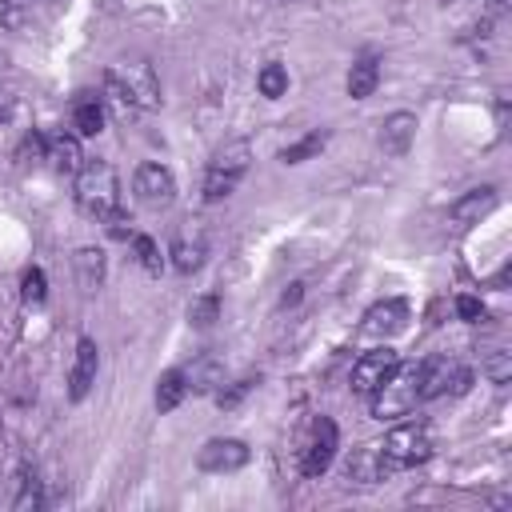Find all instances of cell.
<instances>
[{
    "label": "cell",
    "mask_w": 512,
    "mask_h": 512,
    "mask_svg": "<svg viewBox=\"0 0 512 512\" xmlns=\"http://www.w3.org/2000/svg\"><path fill=\"white\" fill-rule=\"evenodd\" d=\"M424 372H428V360H408V364L396 360V368L372 392V416L376 420H400V416H408L424 400Z\"/></svg>",
    "instance_id": "obj_1"
},
{
    "label": "cell",
    "mask_w": 512,
    "mask_h": 512,
    "mask_svg": "<svg viewBox=\"0 0 512 512\" xmlns=\"http://www.w3.org/2000/svg\"><path fill=\"white\" fill-rule=\"evenodd\" d=\"M104 92L120 104V108H140V112H152L160 108V80L152 72V64L144 60H132V64H112L104 72Z\"/></svg>",
    "instance_id": "obj_2"
},
{
    "label": "cell",
    "mask_w": 512,
    "mask_h": 512,
    "mask_svg": "<svg viewBox=\"0 0 512 512\" xmlns=\"http://www.w3.org/2000/svg\"><path fill=\"white\" fill-rule=\"evenodd\" d=\"M76 208L92 220H108L120 208V176L108 160H84V168L76 172Z\"/></svg>",
    "instance_id": "obj_3"
},
{
    "label": "cell",
    "mask_w": 512,
    "mask_h": 512,
    "mask_svg": "<svg viewBox=\"0 0 512 512\" xmlns=\"http://www.w3.org/2000/svg\"><path fill=\"white\" fill-rule=\"evenodd\" d=\"M248 164H252V144L248 140H224L212 152L208 168H204V200L208 204H220L224 196H232L236 184L244 180Z\"/></svg>",
    "instance_id": "obj_4"
},
{
    "label": "cell",
    "mask_w": 512,
    "mask_h": 512,
    "mask_svg": "<svg viewBox=\"0 0 512 512\" xmlns=\"http://www.w3.org/2000/svg\"><path fill=\"white\" fill-rule=\"evenodd\" d=\"M376 448H380L384 472H404V468H416L432 456V432H428V424L408 420V424H396Z\"/></svg>",
    "instance_id": "obj_5"
},
{
    "label": "cell",
    "mask_w": 512,
    "mask_h": 512,
    "mask_svg": "<svg viewBox=\"0 0 512 512\" xmlns=\"http://www.w3.org/2000/svg\"><path fill=\"white\" fill-rule=\"evenodd\" d=\"M132 192H136V204L148 208V212H164L172 208L176 200V176L164 168V164H140L136 176H132Z\"/></svg>",
    "instance_id": "obj_6"
},
{
    "label": "cell",
    "mask_w": 512,
    "mask_h": 512,
    "mask_svg": "<svg viewBox=\"0 0 512 512\" xmlns=\"http://www.w3.org/2000/svg\"><path fill=\"white\" fill-rule=\"evenodd\" d=\"M396 360H400V356H396L388 344H380V348L364 352V356L352 364V376H348L352 392H356V396H372V392L384 384V376L396 368Z\"/></svg>",
    "instance_id": "obj_7"
},
{
    "label": "cell",
    "mask_w": 512,
    "mask_h": 512,
    "mask_svg": "<svg viewBox=\"0 0 512 512\" xmlns=\"http://www.w3.org/2000/svg\"><path fill=\"white\" fill-rule=\"evenodd\" d=\"M336 448H340V432H336V424H332L328 416H316V424H312V440H308L304 460H300V472H304V476H320V472H328Z\"/></svg>",
    "instance_id": "obj_8"
},
{
    "label": "cell",
    "mask_w": 512,
    "mask_h": 512,
    "mask_svg": "<svg viewBox=\"0 0 512 512\" xmlns=\"http://www.w3.org/2000/svg\"><path fill=\"white\" fill-rule=\"evenodd\" d=\"M248 444L244 440H236V436H212L200 452H196V464L204 468V472H236V468H244L248 464Z\"/></svg>",
    "instance_id": "obj_9"
},
{
    "label": "cell",
    "mask_w": 512,
    "mask_h": 512,
    "mask_svg": "<svg viewBox=\"0 0 512 512\" xmlns=\"http://www.w3.org/2000/svg\"><path fill=\"white\" fill-rule=\"evenodd\" d=\"M96 368H100V348L92 336H80L76 340V360H72V372H68V396L72 400H84L96 384Z\"/></svg>",
    "instance_id": "obj_10"
},
{
    "label": "cell",
    "mask_w": 512,
    "mask_h": 512,
    "mask_svg": "<svg viewBox=\"0 0 512 512\" xmlns=\"http://www.w3.org/2000/svg\"><path fill=\"white\" fill-rule=\"evenodd\" d=\"M416 116L412 112H392V116H384L380 120V132H376V144H380V152L384 156H404L408 148H412V140H416Z\"/></svg>",
    "instance_id": "obj_11"
},
{
    "label": "cell",
    "mask_w": 512,
    "mask_h": 512,
    "mask_svg": "<svg viewBox=\"0 0 512 512\" xmlns=\"http://www.w3.org/2000/svg\"><path fill=\"white\" fill-rule=\"evenodd\" d=\"M168 256H172V268L176 272H196L200 264H204V256H208V236H204V228H180L176 236H172V248H168Z\"/></svg>",
    "instance_id": "obj_12"
},
{
    "label": "cell",
    "mask_w": 512,
    "mask_h": 512,
    "mask_svg": "<svg viewBox=\"0 0 512 512\" xmlns=\"http://www.w3.org/2000/svg\"><path fill=\"white\" fill-rule=\"evenodd\" d=\"M404 320H408V304H404V300H380V304H372V308L364 312L360 332L384 340V336H396V332L404 328Z\"/></svg>",
    "instance_id": "obj_13"
},
{
    "label": "cell",
    "mask_w": 512,
    "mask_h": 512,
    "mask_svg": "<svg viewBox=\"0 0 512 512\" xmlns=\"http://www.w3.org/2000/svg\"><path fill=\"white\" fill-rule=\"evenodd\" d=\"M44 160H48L56 172H64V176H76V172L84 168L80 140L68 136V132H52V136H44Z\"/></svg>",
    "instance_id": "obj_14"
},
{
    "label": "cell",
    "mask_w": 512,
    "mask_h": 512,
    "mask_svg": "<svg viewBox=\"0 0 512 512\" xmlns=\"http://www.w3.org/2000/svg\"><path fill=\"white\" fill-rule=\"evenodd\" d=\"M380 84V56L376 52H360L348 68V96L352 100H368Z\"/></svg>",
    "instance_id": "obj_15"
},
{
    "label": "cell",
    "mask_w": 512,
    "mask_h": 512,
    "mask_svg": "<svg viewBox=\"0 0 512 512\" xmlns=\"http://www.w3.org/2000/svg\"><path fill=\"white\" fill-rule=\"evenodd\" d=\"M496 208V188L492 184H484V188H472V192H464L452 208H448V216L456 220V224H476L480 216H488Z\"/></svg>",
    "instance_id": "obj_16"
},
{
    "label": "cell",
    "mask_w": 512,
    "mask_h": 512,
    "mask_svg": "<svg viewBox=\"0 0 512 512\" xmlns=\"http://www.w3.org/2000/svg\"><path fill=\"white\" fill-rule=\"evenodd\" d=\"M72 128H76V136H100L104 132V104L96 100V96H76V104H72Z\"/></svg>",
    "instance_id": "obj_17"
},
{
    "label": "cell",
    "mask_w": 512,
    "mask_h": 512,
    "mask_svg": "<svg viewBox=\"0 0 512 512\" xmlns=\"http://www.w3.org/2000/svg\"><path fill=\"white\" fill-rule=\"evenodd\" d=\"M388 472H384V460H380V448L376 444H364L352 460H348V480H356V484H376V480H384Z\"/></svg>",
    "instance_id": "obj_18"
},
{
    "label": "cell",
    "mask_w": 512,
    "mask_h": 512,
    "mask_svg": "<svg viewBox=\"0 0 512 512\" xmlns=\"http://www.w3.org/2000/svg\"><path fill=\"white\" fill-rule=\"evenodd\" d=\"M72 264H76V280H80L84 292L100 288V280H104V252L100 248H80L72 256Z\"/></svg>",
    "instance_id": "obj_19"
},
{
    "label": "cell",
    "mask_w": 512,
    "mask_h": 512,
    "mask_svg": "<svg viewBox=\"0 0 512 512\" xmlns=\"http://www.w3.org/2000/svg\"><path fill=\"white\" fill-rule=\"evenodd\" d=\"M184 396H188V376H184V368H168V372L160 376V384H156V408H160V412H172Z\"/></svg>",
    "instance_id": "obj_20"
},
{
    "label": "cell",
    "mask_w": 512,
    "mask_h": 512,
    "mask_svg": "<svg viewBox=\"0 0 512 512\" xmlns=\"http://www.w3.org/2000/svg\"><path fill=\"white\" fill-rule=\"evenodd\" d=\"M220 360L216 356H200L196 364H188L184 368V376H188V392H212L216 384H220Z\"/></svg>",
    "instance_id": "obj_21"
},
{
    "label": "cell",
    "mask_w": 512,
    "mask_h": 512,
    "mask_svg": "<svg viewBox=\"0 0 512 512\" xmlns=\"http://www.w3.org/2000/svg\"><path fill=\"white\" fill-rule=\"evenodd\" d=\"M256 88H260V96L280 100V96L288 92V68H284L280 60H268V64L260 68V76H256Z\"/></svg>",
    "instance_id": "obj_22"
},
{
    "label": "cell",
    "mask_w": 512,
    "mask_h": 512,
    "mask_svg": "<svg viewBox=\"0 0 512 512\" xmlns=\"http://www.w3.org/2000/svg\"><path fill=\"white\" fill-rule=\"evenodd\" d=\"M132 252H136V260H140V268H144V272L160 276L164 256H160V244H156L152 236H132Z\"/></svg>",
    "instance_id": "obj_23"
},
{
    "label": "cell",
    "mask_w": 512,
    "mask_h": 512,
    "mask_svg": "<svg viewBox=\"0 0 512 512\" xmlns=\"http://www.w3.org/2000/svg\"><path fill=\"white\" fill-rule=\"evenodd\" d=\"M40 504H44L40 480H36V472H32V468H24V472H20V496L12 500V508H16V512H28V508H40Z\"/></svg>",
    "instance_id": "obj_24"
},
{
    "label": "cell",
    "mask_w": 512,
    "mask_h": 512,
    "mask_svg": "<svg viewBox=\"0 0 512 512\" xmlns=\"http://www.w3.org/2000/svg\"><path fill=\"white\" fill-rule=\"evenodd\" d=\"M324 144H328V132H312V136H304L300 144H288V148L280 152V160H284V164H300V160L316 156Z\"/></svg>",
    "instance_id": "obj_25"
},
{
    "label": "cell",
    "mask_w": 512,
    "mask_h": 512,
    "mask_svg": "<svg viewBox=\"0 0 512 512\" xmlns=\"http://www.w3.org/2000/svg\"><path fill=\"white\" fill-rule=\"evenodd\" d=\"M20 296H24V304H44V296H48V280H44L40 268H28V272L20 276Z\"/></svg>",
    "instance_id": "obj_26"
},
{
    "label": "cell",
    "mask_w": 512,
    "mask_h": 512,
    "mask_svg": "<svg viewBox=\"0 0 512 512\" xmlns=\"http://www.w3.org/2000/svg\"><path fill=\"white\" fill-rule=\"evenodd\" d=\"M216 312H220V300H216V296H200L188 316H192L196 328H212V324H216Z\"/></svg>",
    "instance_id": "obj_27"
},
{
    "label": "cell",
    "mask_w": 512,
    "mask_h": 512,
    "mask_svg": "<svg viewBox=\"0 0 512 512\" xmlns=\"http://www.w3.org/2000/svg\"><path fill=\"white\" fill-rule=\"evenodd\" d=\"M484 376L492 384H508V376H512V352H492L488 364H484Z\"/></svg>",
    "instance_id": "obj_28"
},
{
    "label": "cell",
    "mask_w": 512,
    "mask_h": 512,
    "mask_svg": "<svg viewBox=\"0 0 512 512\" xmlns=\"http://www.w3.org/2000/svg\"><path fill=\"white\" fill-rule=\"evenodd\" d=\"M456 316L468 320V324H476V320L484 316V300L472 296V292H460V296H456Z\"/></svg>",
    "instance_id": "obj_29"
},
{
    "label": "cell",
    "mask_w": 512,
    "mask_h": 512,
    "mask_svg": "<svg viewBox=\"0 0 512 512\" xmlns=\"http://www.w3.org/2000/svg\"><path fill=\"white\" fill-rule=\"evenodd\" d=\"M0 24L20 28L24 24V0H0Z\"/></svg>",
    "instance_id": "obj_30"
},
{
    "label": "cell",
    "mask_w": 512,
    "mask_h": 512,
    "mask_svg": "<svg viewBox=\"0 0 512 512\" xmlns=\"http://www.w3.org/2000/svg\"><path fill=\"white\" fill-rule=\"evenodd\" d=\"M248 388H252V380H240V384H232L228 392H216V404H220V408H236Z\"/></svg>",
    "instance_id": "obj_31"
},
{
    "label": "cell",
    "mask_w": 512,
    "mask_h": 512,
    "mask_svg": "<svg viewBox=\"0 0 512 512\" xmlns=\"http://www.w3.org/2000/svg\"><path fill=\"white\" fill-rule=\"evenodd\" d=\"M108 232H112L116 240H128V236H132V220H128V216L116 208V212L108 216Z\"/></svg>",
    "instance_id": "obj_32"
}]
</instances>
